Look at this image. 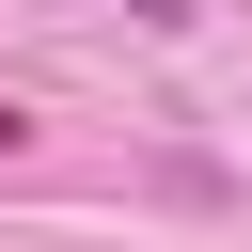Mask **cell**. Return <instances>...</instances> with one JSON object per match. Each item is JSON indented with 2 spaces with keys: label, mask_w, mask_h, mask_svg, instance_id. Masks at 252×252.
Wrapping results in <instances>:
<instances>
[{
  "label": "cell",
  "mask_w": 252,
  "mask_h": 252,
  "mask_svg": "<svg viewBox=\"0 0 252 252\" xmlns=\"http://www.w3.org/2000/svg\"><path fill=\"white\" fill-rule=\"evenodd\" d=\"M126 16H142V32H173V16H189V0H126Z\"/></svg>",
  "instance_id": "obj_1"
},
{
  "label": "cell",
  "mask_w": 252,
  "mask_h": 252,
  "mask_svg": "<svg viewBox=\"0 0 252 252\" xmlns=\"http://www.w3.org/2000/svg\"><path fill=\"white\" fill-rule=\"evenodd\" d=\"M0 142H16V110H0Z\"/></svg>",
  "instance_id": "obj_2"
}]
</instances>
